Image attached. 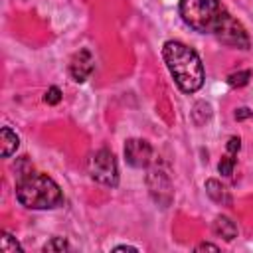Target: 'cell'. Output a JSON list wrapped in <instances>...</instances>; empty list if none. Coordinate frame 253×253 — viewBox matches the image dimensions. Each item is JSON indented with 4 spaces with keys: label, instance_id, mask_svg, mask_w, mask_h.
Listing matches in <instances>:
<instances>
[{
    "label": "cell",
    "instance_id": "4",
    "mask_svg": "<svg viewBox=\"0 0 253 253\" xmlns=\"http://www.w3.org/2000/svg\"><path fill=\"white\" fill-rule=\"evenodd\" d=\"M87 168L95 182H99L103 186H111V188H115L119 184V166H117V160L111 150L101 148L95 154H91Z\"/></svg>",
    "mask_w": 253,
    "mask_h": 253
},
{
    "label": "cell",
    "instance_id": "1",
    "mask_svg": "<svg viewBox=\"0 0 253 253\" xmlns=\"http://www.w3.org/2000/svg\"><path fill=\"white\" fill-rule=\"evenodd\" d=\"M180 16L198 34L213 36L225 45L249 49L247 30L237 22L219 0H180Z\"/></svg>",
    "mask_w": 253,
    "mask_h": 253
},
{
    "label": "cell",
    "instance_id": "7",
    "mask_svg": "<svg viewBox=\"0 0 253 253\" xmlns=\"http://www.w3.org/2000/svg\"><path fill=\"white\" fill-rule=\"evenodd\" d=\"M93 67H95V59H93L91 51L83 47V49H79L71 57V61H69V75L73 77V81L83 83L93 73Z\"/></svg>",
    "mask_w": 253,
    "mask_h": 253
},
{
    "label": "cell",
    "instance_id": "6",
    "mask_svg": "<svg viewBox=\"0 0 253 253\" xmlns=\"http://www.w3.org/2000/svg\"><path fill=\"white\" fill-rule=\"evenodd\" d=\"M125 160L132 168H146L152 162V146L142 138H128L125 142Z\"/></svg>",
    "mask_w": 253,
    "mask_h": 253
},
{
    "label": "cell",
    "instance_id": "14",
    "mask_svg": "<svg viewBox=\"0 0 253 253\" xmlns=\"http://www.w3.org/2000/svg\"><path fill=\"white\" fill-rule=\"evenodd\" d=\"M69 249V243H67V239L65 237H51L43 247H42V251H67Z\"/></svg>",
    "mask_w": 253,
    "mask_h": 253
},
{
    "label": "cell",
    "instance_id": "5",
    "mask_svg": "<svg viewBox=\"0 0 253 253\" xmlns=\"http://www.w3.org/2000/svg\"><path fill=\"white\" fill-rule=\"evenodd\" d=\"M146 184H148V190H150L152 200H154L160 208H168V206L172 204V198H174L172 182H170L168 174H166L160 166H154V168L148 170Z\"/></svg>",
    "mask_w": 253,
    "mask_h": 253
},
{
    "label": "cell",
    "instance_id": "3",
    "mask_svg": "<svg viewBox=\"0 0 253 253\" xmlns=\"http://www.w3.org/2000/svg\"><path fill=\"white\" fill-rule=\"evenodd\" d=\"M16 200L28 210H53L63 204V194L53 178L32 172L16 184Z\"/></svg>",
    "mask_w": 253,
    "mask_h": 253
},
{
    "label": "cell",
    "instance_id": "2",
    "mask_svg": "<svg viewBox=\"0 0 253 253\" xmlns=\"http://www.w3.org/2000/svg\"><path fill=\"white\" fill-rule=\"evenodd\" d=\"M162 57L176 85L184 93H196L204 85V65L200 55L186 43L170 40L162 47Z\"/></svg>",
    "mask_w": 253,
    "mask_h": 253
},
{
    "label": "cell",
    "instance_id": "9",
    "mask_svg": "<svg viewBox=\"0 0 253 253\" xmlns=\"http://www.w3.org/2000/svg\"><path fill=\"white\" fill-rule=\"evenodd\" d=\"M206 192H208V196L215 204H219V206H231V196H229L227 188L219 180H215V178L206 180Z\"/></svg>",
    "mask_w": 253,
    "mask_h": 253
},
{
    "label": "cell",
    "instance_id": "18",
    "mask_svg": "<svg viewBox=\"0 0 253 253\" xmlns=\"http://www.w3.org/2000/svg\"><path fill=\"white\" fill-rule=\"evenodd\" d=\"M245 117H251V111L249 109H239L235 113V119H245Z\"/></svg>",
    "mask_w": 253,
    "mask_h": 253
},
{
    "label": "cell",
    "instance_id": "13",
    "mask_svg": "<svg viewBox=\"0 0 253 253\" xmlns=\"http://www.w3.org/2000/svg\"><path fill=\"white\" fill-rule=\"evenodd\" d=\"M249 77H251V71L249 69H243V71H235V73H229L227 75V83L231 87H243L249 83Z\"/></svg>",
    "mask_w": 253,
    "mask_h": 253
},
{
    "label": "cell",
    "instance_id": "8",
    "mask_svg": "<svg viewBox=\"0 0 253 253\" xmlns=\"http://www.w3.org/2000/svg\"><path fill=\"white\" fill-rule=\"evenodd\" d=\"M211 229H213V233H215L217 237H221L223 241H233V239L237 237V225H235V221H233L231 217H227V215H217V217L213 219Z\"/></svg>",
    "mask_w": 253,
    "mask_h": 253
},
{
    "label": "cell",
    "instance_id": "15",
    "mask_svg": "<svg viewBox=\"0 0 253 253\" xmlns=\"http://www.w3.org/2000/svg\"><path fill=\"white\" fill-rule=\"evenodd\" d=\"M43 101L47 103V105H57L59 101H61V91H59V87H49L47 91H45V95H43Z\"/></svg>",
    "mask_w": 253,
    "mask_h": 253
},
{
    "label": "cell",
    "instance_id": "16",
    "mask_svg": "<svg viewBox=\"0 0 253 253\" xmlns=\"http://www.w3.org/2000/svg\"><path fill=\"white\" fill-rule=\"evenodd\" d=\"M239 148H241V140H239V136H231V138L227 140V152L237 154V152H239Z\"/></svg>",
    "mask_w": 253,
    "mask_h": 253
},
{
    "label": "cell",
    "instance_id": "12",
    "mask_svg": "<svg viewBox=\"0 0 253 253\" xmlns=\"http://www.w3.org/2000/svg\"><path fill=\"white\" fill-rule=\"evenodd\" d=\"M235 158H237V154L227 152V154L219 160L217 170H219V174H221V176H231V174H233V168H235V162H237Z\"/></svg>",
    "mask_w": 253,
    "mask_h": 253
},
{
    "label": "cell",
    "instance_id": "10",
    "mask_svg": "<svg viewBox=\"0 0 253 253\" xmlns=\"http://www.w3.org/2000/svg\"><path fill=\"white\" fill-rule=\"evenodd\" d=\"M18 144H20L18 134H16V132H14L10 126H2V130H0V146H2V156H4V158L12 156V154L16 152V148H18Z\"/></svg>",
    "mask_w": 253,
    "mask_h": 253
},
{
    "label": "cell",
    "instance_id": "19",
    "mask_svg": "<svg viewBox=\"0 0 253 253\" xmlns=\"http://www.w3.org/2000/svg\"><path fill=\"white\" fill-rule=\"evenodd\" d=\"M113 251H138V249L132 247V245H117Z\"/></svg>",
    "mask_w": 253,
    "mask_h": 253
},
{
    "label": "cell",
    "instance_id": "11",
    "mask_svg": "<svg viewBox=\"0 0 253 253\" xmlns=\"http://www.w3.org/2000/svg\"><path fill=\"white\" fill-rule=\"evenodd\" d=\"M0 249L4 251V253H22V245L16 241V237L14 235H10L8 231H2V235H0Z\"/></svg>",
    "mask_w": 253,
    "mask_h": 253
},
{
    "label": "cell",
    "instance_id": "17",
    "mask_svg": "<svg viewBox=\"0 0 253 253\" xmlns=\"http://www.w3.org/2000/svg\"><path fill=\"white\" fill-rule=\"evenodd\" d=\"M196 251H219V247L217 245H213V243H200V245H196Z\"/></svg>",
    "mask_w": 253,
    "mask_h": 253
}]
</instances>
